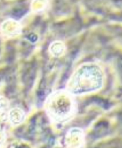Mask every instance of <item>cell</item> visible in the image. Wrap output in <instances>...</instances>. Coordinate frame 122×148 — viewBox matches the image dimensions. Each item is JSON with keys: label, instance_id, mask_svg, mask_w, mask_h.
<instances>
[{"label": "cell", "instance_id": "obj_1", "mask_svg": "<svg viewBox=\"0 0 122 148\" xmlns=\"http://www.w3.org/2000/svg\"><path fill=\"white\" fill-rule=\"evenodd\" d=\"M104 84L102 68L94 62H86L73 71L66 84L65 90L74 97L100 91Z\"/></svg>", "mask_w": 122, "mask_h": 148}, {"label": "cell", "instance_id": "obj_2", "mask_svg": "<svg viewBox=\"0 0 122 148\" xmlns=\"http://www.w3.org/2000/svg\"><path fill=\"white\" fill-rule=\"evenodd\" d=\"M44 108L48 117L56 124L66 123L75 116L78 105L75 97L65 89L51 93L45 100Z\"/></svg>", "mask_w": 122, "mask_h": 148}, {"label": "cell", "instance_id": "obj_3", "mask_svg": "<svg viewBox=\"0 0 122 148\" xmlns=\"http://www.w3.org/2000/svg\"><path fill=\"white\" fill-rule=\"evenodd\" d=\"M67 148H84L85 135L82 129L74 127L69 129L65 136Z\"/></svg>", "mask_w": 122, "mask_h": 148}, {"label": "cell", "instance_id": "obj_4", "mask_svg": "<svg viewBox=\"0 0 122 148\" xmlns=\"http://www.w3.org/2000/svg\"><path fill=\"white\" fill-rule=\"evenodd\" d=\"M67 48L65 44L60 40L52 42L49 46L50 53L55 58H59L65 54Z\"/></svg>", "mask_w": 122, "mask_h": 148}, {"label": "cell", "instance_id": "obj_5", "mask_svg": "<svg viewBox=\"0 0 122 148\" xmlns=\"http://www.w3.org/2000/svg\"><path fill=\"white\" fill-rule=\"evenodd\" d=\"M26 114L24 111L19 108H15L10 111L9 119L13 125H19L25 121Z\"/></svg>", "mask_w": 122, "mask_h": 148}]
</instances>
